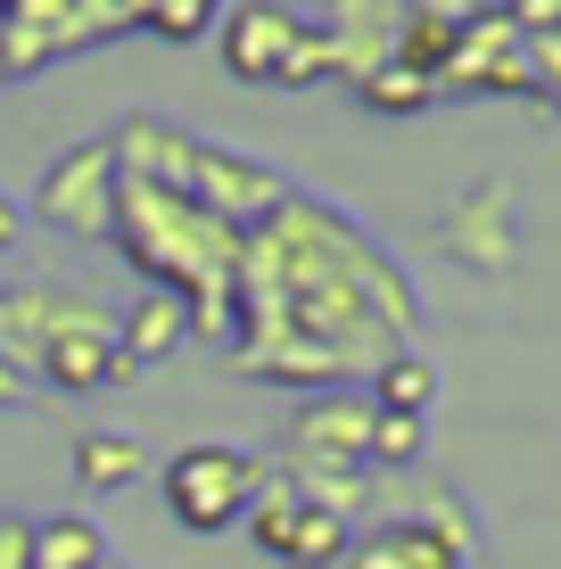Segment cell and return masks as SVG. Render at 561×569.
Returning a JSON list of instances; mask_svg holds the SVG:
<instances>
[{
  "label": "cell",
  "mask_w": 561,
  "mask_h": 569,
  "mask_svg": "<svg viewBox=\"0 0 561 569\" xmlns=\"http://www.w3.org/2000/svg\"><path fill=\"white\" fill-rule=\"evenodd\" d=\"M141 470H149V455L124 429H83V438H74V487H83V496H116V487H132Z\"/></svg>",
  "instance_id": "obj_11"
},
{
  "label": "cell",
  "mask_w": 561,
  "mask_h": 569,
  "mask_svg": "<svg viewBox=\"0 0 561 569\" xmlns=\"http://www.w3.org/2000/svg\"><path fill=\"white\" fill-rule=\"evenodd\" d=\"M26 545H33V520L26 512H0V569H26Z\"/></svg>",
  "instance_id": "obj_17"
},
{
  "label": "cell",
  "mask_w": 561,
  "mask_h": 569,
  "mask_svg": "<svg viewBox=\"0 0 561 569\" xmlns=\"http://www.w3.org/2000/svg\"><path fill=\"white\" fill-rule=\"evenodd\" d=\"M190 207L216 214V223H257V214L289 207V182L264 173V166H248V157H231V149L199 141V157H190Z\"/></svg>",
  "instance_id": "obj_3"
},
{
  "label": "cell",
  "mask_w": 561,
  "mask_h": 569,
  "mask_svg": "<svg viewBox=\"0 0 561 569\" xmlns=\"http://www.w3.org/2000/svg\"><path fill=\"white\" fill-rule=\"evenodd\" d=\"M158 487H166V512L182 520L190 537H223V528L248 520V503H257V487H264V462L240 455V446H182V455L158 470Z\"/></svg>",
  "instance_id": "obj_1"
},
{
  "label": "cell",
  "mask_w": 561,
  "mask_h": 569,
  "mask_svg": "<svg viewBox=\"0 0 561 569\" xmlns=\"http://www.w3.org/2000/svg\"><path fill=\"white\" fill-rule=\"evenodd\" d=\"M421 446H430V421H413V413H380V405H372V470H404V462H421Z\"/></svg>",
  "instance_id": "obj_15"
},
{
  "label": "cell",
  "mask_w": 561,
  "mask_h": 569,
  "mask_svg": "<svg viewBox=\"0 0 561 569\" xmlns=\"http://www.w3.org/2000/svg\"><path fill=\"white\" fill-rule=\"evenodd\" d=\"M0 83H9V74H0Z\"/></svg>",
  "instance_id": "obj_21"
},
{
  "label": "cell",
  "mask_w": 561,
  "mask_h": 569,
  "mask_svg": "<svg viewBox=\"0 0 561 569\" xmlns=\"http://www.w3.org/2000/svg\"><path fill=\"white\" fill-rule=\"evenodd\" d=\"M0 9H9V0H0Z\"/></svg>",
  "instance_id": "obj_20"
},
{
  "label": "cell",
  "mask_w": 561,
  "mask_h": 569,
  "mask_svg": "<svg viewBox=\"0 0 561 569\" xmlns=\"http://www.w3.org/2000/svg\"><path fill=\"white\" fill-rule=\"evenodd\" d=\"M182 339H190V298H182V289H149V298L116 322V347H124L132 371H141V363H166Z\"/></svg>",
  "instance_id": "obj_9"
},
{
  "label": "cell",
  "mask_w": 561,
  "mask_h": 569,
  "mask_svg": "<svg viewBox=\"0 0 561 569\" xmlns=\"http://www.w3.org/2000/svg\"><path fill=\"white\" fill-rule=\"evenodd\" d=\"M116 182H124V173H116V141H83L42 173L33 214L58 223V231H74V240H108L116 231Z\"/></svg>",
  "instance_id": "obj_2"
},
{
  "label": "cell",
  "mask_w": 561,
  "mask_h": 569,
  "mask_svg": "<svg viewBox=\"0 0 561 569\" xmlns=\"http://www.w3.org/2000/svg\"><path fill=\"white\" fill-rule=\"evenodd\" d=\"M100 569H124V561H100Z\"/></svg>",
  "instance_id": "obj_19"
},
{
  "label": "cell",
  "mask_w": 561,
  "mask_h": 569,
  "mask_svg": "<svg viewBox=\"0 0 561 569\" xmlns=\"http://www.w3.org/2000/svg\"><path fill=\"white\" fill-rule=\"evenodd\" d=\"M372 405H380V413L430 421L438 413V363L430 356H380L372 363Z\"/></svg>",
  "instance_id": "obj_13"
},
{
  "label": "cell",
  "mask_w": 561,
  "mask_h": 569,
  "mask_svg": "<svg viewBox=\"0 0 561 569\" xmlns=\"http://www.w3.org/2000/svg\"><path fill=\"white\" fill-rule=\"evenodd\" d=\"M339 569H462L447 545H438V528H421V520H389V528H372V537H355L347 545V561Z\"/></svg>",
  "instance_id": "obj_10"
},
{
  "label": "cell",
  "mask_w": 561,
  "mask_h": 569,
  "mask_svg": "<svg viewBox=\"0 0 561 569\" xmlns=\"http://www.w3.org/2000/svg\"><path fill=\"white\" fill-rule=\"evenodd\" d=\"M74 50V0H9L0 9V74H33Z\"/></svg>",
  "instance_id": "obj_7"
},
{
  "label": "cell",
  "mask_w": 561,
  "mask_h": 569,
  "mask_svg": "<svg viewBox=\"0 0 561 569\" xmlns=\"http://www.w3.org/2000/svg\"><path fill=\"white\" fill-rule=\"evenodd\" d=\"M289 462H363L372 470V405L314 397L289 413Z\"/></svg>",
  "instance_id": "obj_6"
},
{
  "label": "cell",
  "mask_w": 561,
  "mask_h": 569,
  "mask_svg": "<svg viewBox=\"0 0 561 569\" xmlns=\"http://www.w3.org/2000/svg\"><path fill=\"white\" fill-rule=\"evenodd\" d=\"M504 26L537 42V33H553V26H561V0H504Z\"/></svg>",
  "instance_id": "obj_16"
},
{
  "label": "cell",
  "mask_w": 561,
  "mask_h": 569,
  "mask_svg": "<svg viewBox=\"0 0 561 569\" xmlns=\"http://www.w3.org/2000/svg\"><path fill=\"white\" fill-rule=\"evenodd\" d=\"M447 257H462L471 272H504L512 264V190L479 182L471 199L447 214Z\"/></svg>",
  "instance_id": "obj_8"
},
{
  "label": "cell",
  "mask_w": 561,
  "mask_h": 569,
  "mask_svg": "<svg viewBox=\"0 0 561 569\" xmlns=\"http://www.w3.org/2000/svg\"><path fill=\"white\" fill-rule=\"evenodd\" d=\"M17 231H26V214H17V199L0 190V248H17Z\"/></svg>",
  "instance_id": "obj_18"
},
{
  "label": "cell",
  "mask_w": 561,
  "mask_h": 569,
  "mask_svg": "<svg viewBox=\"0 0 561 569\" xmlns=\"http://www.w3.org/2000/svg\"><path fill=\"white\" fill-rule=\"evenodd\" d=\"M298 42H305V17L281 9V0H240L223 17V67L257 91H281V67H289Z\"/></svg>",
  "instance_id": "obj_4"
},
{
  "label": "cell",
  "mask_w": 561,
  "mask_h": 569,
  "mask_svg": "<svg viewBox=\"0 0 561 569\" xmlns=\"http://www.w3.org/2000/svg\"><path fill=\"white\" fill-rule=\"evenodd\" d=\"M100 561H108L100 520H83V512H50V520H33L26 569H100Z\"/></svg>",
  "instance_id": "obj_12"
},
{
  "label": "cell",
  "mask_w": 561,
  "mask_h": 569,
  "mask_svg": "<svg viewBox=\"0 0 561 569\" xmlns=\"http://www.w3.org/2000/svg\"><path fill=\"white\" fill-rule=\"evenodd\" d=\"M355 83H363V108H380V116H421L438 100V83L421 67H404V58H380V67H363Z\"/></svg>",
  "instance_id": "obj_14"
},
{
  "label": "cell",
  "mask_w": 561,
  "mask_h": 569,
  "mask_svg": "<svg viewBox=\"0 0 561 569\" xmlns=\"http://www.w3.org/2000/svg\"><path fill=\"white\" fill-rule=\"evenodd\" d=\"M124 347H116V322L108 313H74L67 330H50L42 339V356H33V380H50V388H67V397H91V388H108V380H124Z\"/></svg>",
  "instance_id": "obj_5"
}]
</instances>
